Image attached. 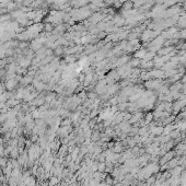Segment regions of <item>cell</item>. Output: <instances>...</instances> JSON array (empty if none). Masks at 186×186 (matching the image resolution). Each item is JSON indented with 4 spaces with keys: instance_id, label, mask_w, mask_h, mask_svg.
Here are the masks:
<instances>
[{
    "instance_id": "obj_1",
    "label": "cell",
    "mask_w": 186,
    "mask_h": 186,
    "mask_svg": "<svg viewBox=\"0 0 186 186\" xmlns=\"http://www.w3.org/2000/svg\"><path fill=\"white\" fill-rule=\"evenodd\" d=\"M90 14H91L90 9L87 8V7H85V8L83 7V8H79V9H77V10L71 11L70 16H71L74 20H83V19L89 18Z\"/></svg>"
},
{
    "instance_id": "obj_2",
    "label": "cell",
    "mask_w": 186,
    "mask_h": 186,
    "mask_svg": "<svg viewBox=\"0 0 186 186\" xmlns=\"http://www.w3.org/2000/svg\"><path fill=\"white\" fill-rule=\"evenodd\" d=\"M162 81L160 79H151V80H148L145 83V87L150 90H157L160 89L162 87Z\"/></svg>"
},
{
    "instance_id": "obj_3",
    "label": "cell",
    "mask_w": 186,
    "mask_h": 186,
    "mask_svg": "<svg viewBox=\"0 0 186 186\" xmlns=\"http://www.w3.org/2000/svg\"><path fill=\"white\" fill-rule=\"evenodd\" d=\"M148 52L146 51V49H139V51L137 52L135 54L136 56V58H138V59H144L145 57H146V55H147Z\"/></svg>"
},
{
    "instance_id": "obj_4",
    "label": "cell",
    "mask_w": 186,
    "mask_h": 186,
    "mask_svg": "<svg viewBox=\"0 0 186 186\" xmlns=\"http://www.w3.org/2000/svg\"><path fill=\"white\" fill-rule=\"evenodd\" d=\"M186 105V99L185 100H181V101H178V102H176L173 106H174V109L175 111H178L180 109H182V107H184Z\"/></svg>"
},
{
    "instance_id": "obj_5",
    "label": "cell",
    "mask_w": 186,
    "mask_h": 186,
    "mask_svg": "<svg viewBox=\"0 0 186 186\" xmlns=\"http://www.w3.org/2000/svg\"><path fill=\"white\" fill-rule=\"evenodd\" d=\"M173 48L172 47H167V48H163V51H159L160 55H163V56H165L167 54H169L171 51H172Z\"/></svg>"
},
{
    "instance_id": "obj_6",
    "label": "cell",
    "mask_w": 186,
    "mask_h": 186,
    "mask_svg": "<svg viewBox=\"0 0 186 186\" xmlns=\"http://www.w3.org/2000/svg\"><path fill=\"white\" fill-rule=\"evenodd\" d=\"M152 118H155V116H153V114H152V113L147 114V117H146V120H145V124H149V123L152 120Z\"/></svg>"
},
{
    "instance_id": "obj_7",
    "label": "cell",
    "mask_w": 186,
    "mask_h": 186,
    "mask_svg": "<svg viewBox=\"0 0 186 186\" xmlns=\"http://www.w3.org/2000/svg\"><path fill=\"white\" fill-rule=\"evenodd\" d=\"M122 151V146L120 145H116V147H115V149H114V152H120Z\"/></svg>"
},
{
    "instance_id": "obj_8",
    "label": "cell",
    "mask_w": 186,
    "mask_h": 186,
    "mask_svg": "<svg viewBox=\"0 0 186 186\" xmlns=\"http://www.w3.org/2000/svg\"><path fill=\"white\" fill-rule=\"evenodd\" d=\"M0 165H1L2 167H6V165H7V161H6L4 159H1L0 160Z\"/></svg>"
},
{
    "instance_id": "obj_9",
    "label": "cell",
    "mask_w": 186,
    "mask_h": 186,
    "mask_svg": "<svg viewBox=\"0 0 186 186\" xmlns=\"http://www.w3.org/2000/svg\"><path fill=\"white\" fill-rule=\"evenodd\" d=\"M181 82H182V83H184V84H186V74L182 76V80H181Z\"/></svg>"
}]
</instances>
